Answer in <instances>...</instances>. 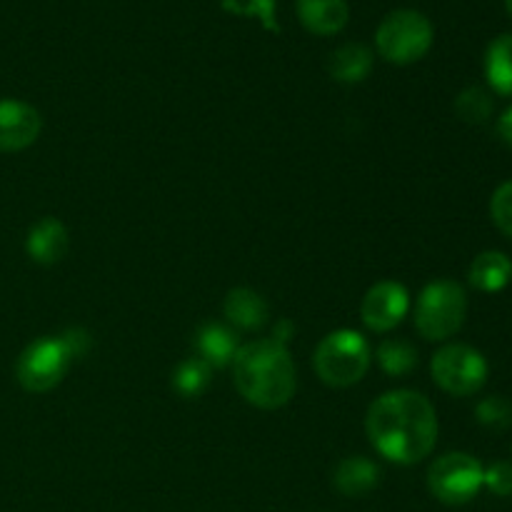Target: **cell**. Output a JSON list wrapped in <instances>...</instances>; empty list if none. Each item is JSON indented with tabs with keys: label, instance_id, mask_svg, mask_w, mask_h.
<instances>
[{
	"label": "cell",
	"instance_id": "9a60e30c",
	"mask_svg": "<svg viewBox=\"0 0 512 512\" xmlns=\"http://www.w3.org/2000/svg\"><path fill=\"white\" fill-rule=\"evenodd\" d=\"M468 280L480 293H500L512 280V260L500 250H485L470 263Z\"/></svg>",
	"mask_w": 512,
	"mask_h": 512
},
{
	"label": "cell",
	"instance_id": "52a82bcc",
	"mask_svg": "<svg viewBox=\"0 0 512 512\" xmlns=\"http://www.w3.org/2000/svg\"><path fill=\"white\" fill-rule=\"evenodd\" d=\"M430 370H433L435 385L448 395H455V398H468V395L483 390L490 373L485 355L463 343L440 348L433 355Z\"/></svg>",
	"mask_w": 512,
	"mask_h": 512
},
{
	"label": "cell",
	"instance_id": "4316f807",
	"mask_svg": "<svg viewBox=\"0 0 512 512\" xmlns=\"http://www.w3.org/2000/svg\"><path fill=\"white\" fill-rule=\"evenodd\" d=\"M505 8H508V13H510V18H512V0H505Z\"/></svg>",
	"mask_w": 512,
	"mask_h": 512
},
{
	"label": "cell",
	"instance_id": "ffe728a7",
	"mask_svg": "<svg viewBox=\"0 0 512 512\" xmlns=\"http://www.w3.org/2000/svg\"><path fill=\"white\" fill-rule=\"evenodd\" d=\"M210 375H213V368H210L205 360H183L173 373L175 393L183 395V398H200V395L205 393V388L210 385Z\"/></svg>",
	"mask_w": 512,
	"mask_h": 512
},
{
	"label": "cell",
	"instance_id": "7c38bea8",
	"mask_svg": "<svg viewBox=\"0 0 512 512\" xmlns=\"http://www.w3.org/2000/svg\"><path fill=\"white\" fill-rule=\"evenodd\" d=\"M380 478H383L380 465L363 458V455H355V458L340 460L333 473V485L345 498H363L378 488Z\"/></svg>",
	"mask_w": 512,
	"mask_h": 512
},
{
	"label": "cell",
	"instance_id": "9c48e42d",
	"mask_svg": "<svg viewBox=\"0 0 512 512\" xmlns=\"http://www.w3.org/2000/svg\"><path fill=\"white\" fill-rule=\"evenodd\" d=\"M410 313V293L403 283L395 280H380L365 293L360 305V318L365 328L373 333H388L398 328Z\"/></svg>",
	"mask_w": 512,
	"mask_h": 512
},
{
	"label": "cell",
	"instance_id": "d6986e66",
	"mask_svg": "<svg viewBox=\"0 0 512 512\" xmlns=\"http://www.w3.org/2000/svg\"><path fill=\"white\" fill-rule=\"evenodd\" d=\"M378 365L393 378H403L418 368V350L408 343V340H383L375 350Z\"/></svg>",
	"mask_w": 512,
	"mask_h": 512
},
{
	"label": "cell",
	"instance_id": "8fae6325",
	"mask_svg": "<svg viewBox=\"0 0 512 512\" xmlns=\"http://www.w3.org/2000/svg\"><path fill=\"white\" fill-rule=\"evenodd\" d=\"M70 248L68 228L58 218H40L25 238V250L38 265H55Z\"/></svg>",
	"mask_w": 512,
	"mask_h": 512
},
{
	"label": "cell",
	"instance_id": "2e32d148",
	"mask_svg": "<svg viewBox=\"0 0 512 512\" xmlns=\"http://www.w3.org/2000/svg\"><path fill=\"white\" fill-rule=\"evenodd\" d=\"M225 318L240 330H258L268 323V303L250 288L230 290L223 303Z\"/></svg>",
	"mask_w": 512,
	"mask_h": 512
},
{
	"label": "cell",
	"instance_id": "7a4b0ae2",
	"mask_svg": "<svg viewBox=\"0 0 512 512\" xmlns=\"http://www.w3.org/2000/svg\"><path fill=\"white\" fill-rule=\"evenodd\" d=\"M233 383L255 408L278 410L288 405L298 388V375L288 345L273 338L240 345L233 358Z\"/></svg>",
	"mask_w": 512,
	"mask_h": 512
},
{
	"label": "cell",
	"instance_id": "277c9868",
	"mask_svg": "<svg viewBox=\"0 0 512 512\" xmlns=\"http://www.w3.org/2000/svg\"><path fill=\"white\" fill-rule=\"evenodd\" d=\"M468 315V295L455 280H433L425 285L415 303V328L425 340H448L463 328Z\"/></svg>",
	"mask_w": 512,
	"mask_h": 512
},
{
	"label": "cell",
	"instance_id": "e0dca14e",
	"mask_svg": "<svg viewBox=\"0 0 512 512\" xmlns=\"http://www.w3.org/2000/svg\"><path fill=\"white\" fill-rule=\"evenodd\" d=\"M328 70L338 83H363L373 70V53L363 43H345L330 55Z\"/></svg>",
	"mask_w": 512,
	"mask_h": 512
},
{
	"label": "cell",
	"instance_id": "5bb4252c",
	"mask_svg": "<svg viewBox=\"0 0 512 512\" xmlns=\"http://www.w3.org/2000/svg\"><path fill=\"white\" fill-rule=\"evenodd\" d=\"M240 343L238 335L228 328V325L220 323H208L198 330L195 335V350H198V358L205 360L210 368H225V365H233L235 353H238Z\"/></svg>",
	"mask_w": 512,
	"mask_h": 512
},
{
	"label": "cell",
	"instance_id": "ba28073f",
	"mask_svg": "<svg viewBox=\"0 0 512 512\" xmlns=\"http://www.w3.org/2000/svg\"><path fill=\"white\" fill-rule=\"evenodd\" d=\"M485 485V468L468 453H448L435 460L428 470V488L443 505H465Z\"/></svg>",
	"mask_w": 512,
	"mask_h": 512
},
{
	"label": "cell",
	"instance_id": "30bf717a",
	"mask_svg": "<svg viewBox=\"0 0 512 512\" xmlns=\"http://www.w3.org/2000/svg\"><path fill=\"white\" fill-rule=\"evenodd\" d=\"M43 130V118L23 100H0V153L30 148Z\"/></svg>",
	"mask_w": 512,
	"mask_h": 512
},
{
	"label": "cell",
	"instance_id": "cb8c5ba5",
	"mask_svg": "<svg viewBox=\"0 0 512 512\" xmlns=\"http://www.w3.org/2000/svg\"><path fill=\"white\" fill-rule=\"evenodd\" d=\"M485 488L500 498L512 495V463H495L485 470Z\"/></svg>",
	"mask_w": 512,
	"mask_h": 512
},
{
	"label": "cell",
	"instance_id": "ac0fdd59",
	"mask_svg": "<svg viewBox=\"0 0 512 512\" xmlns=\"http://www.w3.org/2000/svg\"><path fill=\"white\" fill-rule=\"evenodd\" d=\"M485 75L498 95L512 98V33L498 35L485 53Z\"/></svg>",
	"mask_w": 512,
	"mask_h": 512
},
{
	"label": "cell",
	"instance_id": "5b68a950",
	"mask_svg": "<svg viewBox=\"0 0 512 512\" xmlns=\"http://www.w3.org/2000/svg\"><path fill=\"white\" fill-rule=\"evenodd\" d=\"M433 23L418 10H393L375 33L378 53L388 63L410 65L425 58L433 45Z\"/></svg>",
	"mask_w": 512,
	"mask_h": 512
},
{
	"label": "cell",
	"instance_id": "44dd1931",
	"mask_svg": "<svg viewBox=\"0 0 512 512\" xmlns=\"http://www.w3.org/2000/svg\"><path fill=\"white\" fill-rule=\"evenodd\" d=\"M493 108V95L485 88H478V85L465 88L463 93L455 98V113H458L460 120H465V123L470 125L485 123V120L493 115Z\"/></svg>",
	"mask_w": 512,
	"mask_h": 512
},
{
	"label": "cell",
	"instance_id": "6da1fadb",
	"mask_svg": "<svg viewBox=\"0 0 512 512\" xmlns=\"http://www.w3.org/2000/svg\"><path fill=\"white\" fill-rule=\"evenodd\" d=\"M365 430L385 460L415 465L438 443V413L418 390H390L368 408Z\"/></svg>",
	"mask_w": 512,
	"mask_h": 512
},
{
	"label": "cell",
	"instance_id": "7402d4cb",
	"mask_svg": "<svg viewBox=\"0 0 512 512\" xmlns=\"http://www.w3.org/2000/svg\"><path fill=\"white\" fill-rule=\"evenodd\" d=\"M475 415H478V423L485 425V428L505 430L512 425V403L503 395H490L483 403H478Z\"/></svg>",
	"mask_w": 512,
	"mask_h": 512
},
{
	"label": "cell",
	"instance_id": "603a6c76",
	"mask_svg": "<svg viewBox=\"0 0 512 512\" xmlns=\"http://www.w3.org/2000/svg\"><path fill=\"white\" fill-rule=\"evenodd\" d=\"M490 215H493V223L498 225L500 233L512 238V180L500 185L493 193V198H490Z\"/></svg>",
	"mask_w": 512,
	"mask_h": 512
},
{
	"label": "cell",
	"instance_id": "8992f818",
	"mask_svg": "<svg viewBox=\"0 0 512 512\" xmlns=\"http://www.w3.org/2000/svg\"><path fill=\"white\" fill-rule=\"evenodd\" d=\"M75 363L73 353L60 338H38L20 353L18 363H15V378H18L20 388L28 393H50L63 383L68 375L70 365Z\"/></svg>",
	"mask_w": 512,
	"mask_h": 512
},
{
	"label": "cell",
	"instance_id": "484cf974",
	"mask_svg": "<svg viewBox=\"0 0 512 512\" xmlns=\"http://www.w3.org/2000/svg\"><path fill=\"white\" fill-rule=\"evenodd\" d=\"M498 133H500V138L505 140V143L510 145L512 148V105L508 110H505L503 115H500V120H498Z\"/></svg>",
	"mask_w": 512,
	"mask_h": 512
},
{
	"label": "cell",
	"instance_id": "4fadbf2b",
	"mask_svg": "<svg viewBox=\"0 0 512 512\" xmlns=\"http://www.w3.org/2000/svg\"><path fill=\"white\" fill-rule=\"evenodd\" d=\"M298 18L315 35H335L345 28L350 10L345 0H298Z\"/></svg>",
	"mask_w": 512,
	"mask_h": 512
},
{
	"label": "cell",
	"instance_id": "3957f363",
	"mask_svg": "<svg viewBox=\"0 0 512 512\" xmlns=\"http://www.w3.org/2000/svg\"><path fill=\"white\" fill-rule=\"evenodd\" d=\"M373 363V348L363 333L350 328L333 330L318 343L313 368L330 388H350L368 375Z\"/></svg>",
	"mask_w": 512,
	"mask_h": 512
},
{
	"label": "cell",
	"instance_id": "d4e9b609",
	"mask_svg": "<svg viewBox=\"0 0 512 512\" xmlns=\"http://www.w3.org/2000/svg\"><path fill=\"white\" fill-rule=\"evenodd\" d=\"M60 338L65 340V345H68L70 353H73L75 360L83 358V355L90 350V345H93V340H90V333H88V330H83V328L65 330V333L60 335Z\"/></svg>",
	"mask_w": 512,
	"mask_h": 512
}]
</instances>
